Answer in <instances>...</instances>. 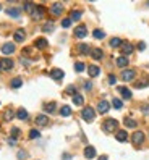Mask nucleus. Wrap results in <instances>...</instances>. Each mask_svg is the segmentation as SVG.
<instances>
[{"label": "nucleus", "mask_w": 149, "mask_h": 160, "mask_svg": "<svg viewBox=\"0 0 149 160\" xmlns=\"http://www.w3.org/2000/svg\"><path fill=\"white\" fill-rule=\"evenodd\" d=\"M24 157H26L24 150H20V152H18V158H20V160H24Z\"/></svg>", "instance_id": "nucleus-46"}, {"label": "nucleus", "mask_w": 149, "mask_h": 160, "mask_svg": "<svg viewBox=\"0 0 149 160\" xmlns=\"http://www.w3.org/2000/svg\"><path fill=\"white\" fill-rule=\"evenodd\" d=\"M8 144H10V145H16V139H15V137H10V139H8Z\"/></svg>", "instance_id": "nucleus-47"}, {"label": "nucleus", "mask_w": 149, "mask_h": 160, "mask_svg": "<svg viewBox=\"0 0 149 160\" xmlns=\"http://www.w3.org/2000/svg\"><path fill=\"white\" fill-rule=\"evenodd\" d=\"M138 49H139V50H144V49H146V44H144V42H139V44H138Z\"/></svg>", "instance_id": "nucleus-48"}, {"label": "nucleus", "mask_w": 149, "mask_h": 160, "mask_svg": "<svg viewBox=\"0 0 149 160\" xmlns=\"http://www.w3.org/2000/svg\"><path fill=\"white\" fill-rule=\"evenodd\" d=\"M126 65H128V58H126V57H118V58H117V67L125 68Z\"/></svg>", "instance_id": "nucleus-24"}, {"label": "nucleus", "mask_w": 149, "mask_h": 160, "mask_svg": "<svg viewBox=\"0 0 149 160\" xmlns=\"http://www.w3.org/2000/svg\"><path fill=\"white\" fill-rule=\"evenodd\" d=\"M102 128H104L105 133H113V131H117V128H118V121L113 120V118H109L102 123Z\"/></svg>", "instance_id": "nucleus-1"}, {"label": "nucleus", "mask_w": 149, "mask_h": 160, "mask_svg": "<svg viewBox=\"0 0 149 160\" xmlns=\"http://www.w3.org/2000/svg\"><path fill=\"white\" fill-rule=\"evenodd\" d=\"M81 116H83L84 121H93L96 118V110L93 107H84L83 112H81Z\"/></svg>", "instance_id": "nucleus-2"}, {"label": "nucleus", "mask_w": 149, "mask_h": 160, "mask_svg": "<svg viewBox=\"0 0 149 160\" xmlns=\"http://www.w3.org/2000/svg\"><path fill=\"white\" fill-rule=\"evenodd\" d=\"M141 112H143V115L149 116V104H143V105H141Z\"/></svg>", "instance_id": "nucleus-40"}, {"label": "nucleus", "mask_w": 149, "mask_h": 160, "mask_svg": "<svg viewBox=\"0 0 149 160\" xmlns=\"http://www.w3.org/2000/svg\"><path fill=\"white\" fill-rule=\"evenodd\" d=\"M144 139H146V136H144L143 131H134L133 136H131V142L134 145H141V144L144 142Z\"/></svg>", "instance_id": "nucleus-3"}, {"label": "nucleus", "mask_w": 149, "mask_h": 160, "mask_svg": "<svg viewBox=\"0 0 149 160\" xmlns=\"http://www.w3.org/2000/svg\"><path fill=\"white\" fill-rule=\"evenodd\" d=\"M147 84H149V81H147V79H144V81L134 83V87H136V89H141V87H144V86H147Z\"/></svg>", "instance_id": "nucleus-37"}, {"label": "nucleus", "mask_w": 149, "mask_h": 160, "mask_svg": "<svg viewBox=\"0 0 149 160\" xmlns=\"http://www.w3.org/2000/svg\"><path fill=\"white\" fill-rule=\"evenodd\" d=\"M0 10H2V5H0Z\"/></svg>", "instance_id": "nucleus-50"}, {"label": "nucleus", "mask_w": 149, "mask_h": 160, "mask_svg": "<svg viewBox=\"0 0 149 160\" xmlns=\"http://www.w3.org/2000/svg\"><path fill=\"white\" fill-rule=\"evenodd\" d=\"M86 34H88V29H86V26H83V24H80L75 29V37H78V39L86 37Z\"/></svg>", "instance_id": "nucleus-7"}, {"label": "nucleus", "mask_w": 149, "mask_h": 160, "mask_svg": "<svg viewBox=\"0 0 149 160\" xmlns=\"http://www.w3.org/2000/svg\"><path fill=\"white\" fill-rule=\"evenodd\" d=\"M16 136H20V129L18 128H11V137L16 139Z\"/></svg>", "instance_id": "nucleus-43"}, {"label": "nucleus", "mask_w": 149, "mask_h": 160, "mask_svg": "<svg viewBox=\"0 0 149 160\" xmlns=\"http://www.w3.org/2000/svg\"><path fill=\"white\" fill-rule=\"evenodd\" d=\"M120 45H122V39H120V37H113V39H110V47L115 49V47H120Z\"/></svg>", "instance_id": "nucleus-32"}, {"label": "nucleus", "mask_w": 149, "mask_h": 160, "mask_svg": "<svg viewBox=\"0 0 149 160\" xmlns=\"http://www.w3.org/2000/svg\"><path fill=\"white\" fill-rule=\"evenodd\" d=\"M118 92L122 94V97H123V99H131V91L128 89V87L120 86V87H118Z\"/></svg>", "instance_id": "nucleus-17"}, {"label": "nucleus", "mask_w": 149, "mask_h": 160, "mask_svg": "<svg viewBox=\"0 0 149 160\" xmlns=\"http://www.w3.org/2000/svg\"><path fill=\"white\" fill-rule=\"evenodd\" d=\"M115 83H117V78L113 76V75H110L109 76V84H115Z\"/></svg>", "instance_id": "nucleus-45"}, {"label": "nucleus", "mask_w": 149, "mask_h": 160, "mask_svg": "<svg viewBox=\"0 0 149 160\" xmlns=\"http://www.w3.org/2000/svg\"><path fill=\"white\" fill-rule=\"evenodd\" d=\"M78 52H80V54H83V55H88L89 54V45H88V44H78Z\"/></svg>", "instance_id": "nucleus-20"}, {"label": "nucleus", "mask_w": 149, "mask_h": 160, "mask_svg": "<svg viewBox=\"0 0 149 160\" xmlns=\"http://www.w3.org/2000/svg\"><path fill=\"white\" fill-rule=\"evenodd\" d=\"M84 157H86L88 160L94 158V157H96V147H93V145H88V147L84 149Z\"/></svg>", "instance_id": "nucleus-14"}, {"label": "nucleus", "mask_w": 149, "mask_h": 160, "mask_svg": "<svg viewBox=\"0 0 149 160\" xmlns=\"http://www.w3.org/2000/svg\"><path fill=\"white\" fill-rule=\"evenodd\" d=\"M80 18H81V11H78V10L72 11V16H70V19H72V21H78Z\"/></svg>", "instance_id": "nucleus-35"}, {"label": "nucleus", "mask_w": 149, "mask_h": 160, "mask_svg": "<svg viewBox=\"0 0 149 160\" xmlns=\"http://www.w3.org/2000/svg\"><path fill=\"white\" fill-rule=\"evenodd\" d=\"M55 108H57L55 102H49V104H44V112H47V113L55 112Z\"/></svg>", "instance_id": "nucleus-22"}, {"label": "nucleus", "mask_w": 149, "mask_h": 160, "mask_svg": "<svg viewBox=\"0 0 149 160\" xmlns=\"http://www.w3.org/2000/svg\"><path fill=\"white\" fill-rule=\"evenodd\" d=\"M42 16H44V6H36V10H34V13L31 15L33 19H41Z\"/></svg>", "instance_id": "nucleus-16"}, {"label": "nucleus", "mask_w": 149, "mask_h": 160, "mask_svg": "<svg viewBox=\"0 0 149 160\" xmlns=\"http://www.w3.org/2000/svg\"><path fill=\"white\" fill-rule=\"evenodd\" d=\"M39 136H41V133H39L37 129H31L29 131V137H31V139H37Z\"/></svg>", "instance_id": "nucleus-38"}, {"label": "nucleus", "mask_w": 149, "mask_h": 160, "mask_svg": "<svg viewBox=\"0 0 149 160\" xmlns=\"http://www.w3.org/2000/svg\"><path fill=\"white\" fill-rule=\"evenodd\" d=\"M70 26H72V19L70 18H65L62 21V28H70Z\"/></svg>", "instance_id": "nucleus-41"}, {"label": "nucleus", "mask_w": 149, "mask_h": 160, "mask_svg": "<svg viewBox=\"0 0 149 160\" xmlns=\"http://www.w3.org/2000/svg\"><path fill=\"white\" fill-rule=\"evenodd\" d=\"M91 57H93L94 60H101V58L104 57V52H102L101 49H94L93 52H91Z\"/></svg>", "instance_id": "nucleus-21"}, {"label": "nucleus", "mask_w": 149, "mask_h": 160, "mask_svg": "<svg viewBox=\"0 0 149 160\" xmlns=\"http://www.w3.org/2000/svg\"><path fill=\"white\" fill-rule=\"evenodd\" d=\"M67 92L72 94V96H75V94H76V87H75V86H68V87H67Z\"/></svg>", "instance_id": "nucleus-42"}, {"label": "nucleus", "mask_w": 149, "mask_h": 160, "mask_svg": "<svg viewBox=\"0 0 149 160\" xmlns=\"http://www.w3.org/2000/svg\"><path fill=\"white\" fill-rule=\"evenodd\" d=\"M62 11H63V3H62V2L52 3V6H50V13H52V15H55V16H60Z\"/></svg>", "instance_id": "nucleus-5"}, {"label": "nucleus", "mask_w": 149, "mask_h": 160, "mask_svg": "<svg viewBox=\"0 0 149 160\" xmlns=\"http://www.w3.org/2000/svg\"><path fill=\"white\" fill-rule=\"evenodd\" d=\"M42 31L44 32H52L54 31V23L52 21H49V23H46L44 26H42Z\"/></svg>", "instance_id": "nucleus-31"}, {"label": "nucleus", "mask_w": 149, "mask_h": 160, "mask_svg": "<svg viewBox=\"0 0 149 160\" xmlns=\"http://www.w3.org/2000/svg\"><path fill=\"white\" fill-rule=\"evenodd\" d=\"M7 13H8L10 16H13V18H20V10L18 8H8Z\"/></svg>", "instance_id": "nucleus-33"}, {"label": "nucleus", "mask_w": 149, "mask_h": 160, "mask_svg": "<svg viewBox=\"0 0 149 160\" xmlns=\"http://www.w3.org/2000/svg\"><path fill=\"white\" fill-rule=\"evenodd\" d=\"M34 45H36L37 49H46L47 47V41L44 37H41V39H37L36 42H34Z\"/></svg>", "instance_id": "nucleus-25"}, {"label": "nucleus", "mask_w": 149, "mask_h": 160, "mask_svg": "<svg viewBox=\"0 0 149 160\" xmlns=\"http://www.w3.org/2000/svg\"><path fill=\"white\" fill-rule=\"evenodd\" d=\"M50 76H52V79H55V81H60V79L65 76V73H63L60 68H54L50 71Z\"/></svg>", "instance_id": "nucleus-12"}, {"label": "nucleus", "mask_w": 149, "mask_h": 160, "mask_svg": "<svg viewBox=\"0 0 149 160\" xmlns=\"http://www.w3.org/2000/svg\"><path fill=\"white\" fill-rule=\"evenodd\" d=\"M120 49H122V52H123V57H125V55H130V54L133 52V50H134V47L131 45L130 42H122Z\"/></svg>", "instance_id": "nucleus-9"}, {"label": "nucleus", "mask_w": 149, "mask_h": 160, "mask_svg": "<svg viewBox=\"0 0 149 160\" xmlns=\"http://www.w3.org/2000/svg\"><path fill=\"white\" fill-rule=\"evenodd\" d=\"M115 137L118 142H126V139H128V133H126L125 129H118L115 133Z\"/></svg>", "instance_id": "nucleus-10"}, {"label": "nucleus", "mask_w": 149, "mask_h": 160, "mask_svg": "<svg viewBox=\"0 0 149 160\" xmlns=\"http://www.w3.org/2000/svg\"><path fill=\"white\" fill-rule=\"evenodd\" d=\"M88 73H89V76H91V78L99 76V73H101V68L96 67V65H91V67L88 68Z\"/></svg>", "instance_id": "nucleus-18"}, {"label": "nucleus", "mask_w": 149, "mask_h": 160, "mask_svg": "<svg viewBox=\"0 0 149 160\" xmlns=\"http://www.w3.org/2000/svg\"><path fill=\"white\" fill-rule=\"evenodd\" d=\"M60 115L62 116H70V115H72V108H70L68 105H63L60 108Z\"/></svg>", "instance_id": "nucleus-26"}, {"label": "nucleus", "mask_w": 149, "mask_h": 160, "mask_svg": "<svg viewBox=\"0 0 149 160\" xmlns=\"http://www.w3.org/2000/svg\"><path fill=\"white\" fill-rule=\"evenodd\" d=\"M0 68H2V67H0Z\"/></svg>", "instance_id": "nucleus-51"}, {"label": "nucleus", "mask_w": 149, "mask_h": 160, "mask_svg": "<svg viewBox=\"0 0 149 160\" xmlns=\"http://www.w3.org/2000/svg\"><path fill=\"white\" fill-rule=\"evenodd\" d=\"M36 125H37V126H46V125H49V116H47V115H37Z\"/></svg>", "instance_id": "nucleus-15"}, {"label": "nucleus", "mask_w": 149, "mask_h": 160, "mask_svg": "<svg viewBox=\"0 0 149 160\" xmlns=\"http://www.w3.org/2000/svg\"><path fill=\"white\" fill-rule=\"evenodd\" d=\"M112 105H113V107H115V108H117V110H120V108H122V107H123V102H122V100H120V99H113V100H112Z\"/></svg>", "instance_id": "nucleus-34"}, {"label": "nucleus", "mask_w": 149, "mask_h": 160, "mask_svg": "<svg viewBox=\"0 0 149 160\" xmlns=\"http://www.w3.org/2000/svg\"><path fill=\"white\" fill-rule=\"evenodd\" d=\"M93 36H94L96 39H104V37H105V32L102 31V29H94V31H93Z\"/></svg>", "instance_id": "nucleus-28"}, {"label": "nucleus", "mask_w": 149, "mask_h": 160, "mask_svg": "<svg viewBox=\"0 0 149 160\" xmlns=\"http://www.w3.org/2000/svg\"><path fill=\"white\" fill-rule=\"evenodd\" d=\"M13 118V112H11V108H7V112H5V120L7 121H10Z\"/></svg>", "instance_id": "nucleus-39"}, {"label": "nucleus", "mask_w": 149, "mask_h": 160, "mask_svg": "<svg viewBox=\"0 0 149 160\" xmlns=\"http://www.w3.org/2000/svg\"><path fill=\"white\" fill-rule=\"evenodd\" d=\"M97 160H109V157H107V155H101Z\"/></svg>", "instance_id": "nucleus-49"}, {"label": "nucleus", "mask_w": 149, "mask_h": 160, "mask_svg": "<svg viewBox=\"0 0 149 160\" xmlns=\"http://www.w3.org/2000/svg\"><path fill=\"white\" fill-rule=\"evenodd\" d=\"M11 87L13 89H18V87H21V84H23V81H21V78H15V79H11Z\"/></svg>", "instance_id": "nucleus-29"}, {"label": "nucleus", "mask_w": 149, "mask_h": 160, "mask_svg": "<svg viewBox=\"0 0 149 160\" xmlns=\"http://www.w3.org/2000/svg\"><path fill=\"white\" fill-rule=\"evenodd\" d=\"M16 116L20 120H26L28 118V112L24 110V108H18V112H16Z\"/></svg>", "instance_id": "nucleus-30"}, {"label": "nucleus", "mask_w": 149, "mask_h": 160, "mask_svg": "<svg viewBox=\"0 0 149 160\" xmlns=\"http://www.w3.org/2000/svg\"><path fill=\"white\" fill-rule=\"evenodd\" d=\"M83 102H84V99H83L81 94H75L73 96V104L75 105H83Z\"/></svg>", "instance_id": "nucleus-27"}, {"label": "nucleus", "mask_w": 149, "mask_h": 160, "mask_svg": "<svg viewBox=\"0 0 149 160\" xmlns=\"http://www.w3.org/2000/svg\"><path fill=\"white\" fill-rule=\"evenodd\" d=\"M13 52H15V44L13 42H7L2 45V54L3 55H11Z\"/></svg>", "instance_id": "nucleus-6"}, {"label": "nucleus", "mask_w": 149, "mask_h": 160, "mask_svg": "<svg viewBox=\"0 0 149 160\" xmlns=\"http://www.w3.org/2000/svg\"><path fill=\"white\" fill-rule=\"evenodd\" d=\"M109 108H110V104H109L107 100H101V102L97 104V112H99V113H107Z\"/></svg>", "instance_id": "nucleus-8"}, {"label": "nucleus", "mask_w": 149, "mask_h": 160, "mask_svg": "<svg viewBox=\"0 0 149 160\" xmlns=\"http://www.w3.org/2000/svg\"><path fill=\"white\" fill-rule=\"evenodd\" d=\"M123 123H125L126 128H136V125H138V123L134 121L133 118H130V116H126V118L123 120Z\"/></svg>", "instance_id": "nucleus-23"}, {"label": "nucleus", "mask_w": 149, "mask_h": 160, "mask_svg": "<svg viewBox=\"0 0 149 160\" xmlns=\"http://www.w3.org/2000/svg\"><path fill=\"white\" fill-rule=\"evenodd\" d=\"M23 8H24V11H28L29 15H33L34 10H36V5L31 3V2H24V3H23Z\"/></svg>", "instance_id": "nucleus-19"}, {"label": "nucleus", "mask_w": 149, "mask_h": 160, "mask_svg": "<svg viewBox=\"0 0 149 160\" xmlns=\"http://www.w3.org/2000/svg\"><path fill=\"white\" fill-rule=\"evenodd\" d=\"M84 63H81V62H78V63H75V71H78V73H81V71H84Z\"/></svg>", "instance_id": "nucleus-36"}, {"label": "nucleus", "mask_w": 149, "mask_h": 160, "mask_svg": "<svg viewBox=\"0 0 149 160\" xmlns=\"http://www.w3.org/2000/svg\"><path fill=\"white\" fill-rule=\"evenodd\" d=\"M134 76H136V73H134V70H123L122 71V79L125 83H128V81H133Z\"/></svg>", "instance_id": "nucleus-4"}, {"label": "nucleus", "mask_w": 149, "mask_h": 160, "mask_svg": "<svg viewBox=\"0 0 149 160\" xmlns=\"http://www.w3.org/2000/svg\"><path fill=\"white\" fill-rule=\"evenodd\" d=\"M0 67H2V70L8 71L13 68V60H10V58H3V60H0Z\"/></svg>", "instance_id": "nucleus-13"}, {"label": "nucleus", "mask_w": 149, "mask_h": 160, "mask_svg": "<svg viewBox=\"0 0 149 160\" xmlns=\"http://www.w3.org/2000/svg\"><path fill=\"white\" fill-rule=\"evenodd\" d=\"M84 89H86V91H91V89H93V83H91V81H86V83H84Z\"/></svg>", "instance_id": "nucleus-44"}, {"label": "nucleus", "mask_w": 149, "mask_h": 160, "mask_svg": "<svg viewBox=\"0 0 149 160\" xmlns=\"http://www.w3.org/2000/svg\"><path fill=\"white\" fill-rule=\"evenodd\" d=\"M13 37H15V42H23L24 37H26V31L24 29H16L15 34H13Z\"/></svg>", "instance_id": "nucleus-11"}]
</instances>
